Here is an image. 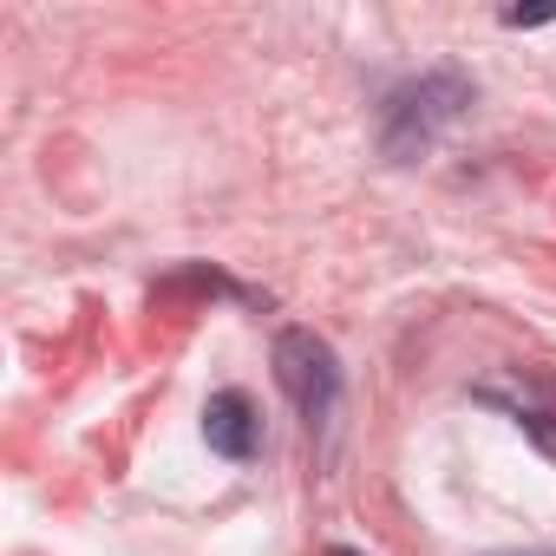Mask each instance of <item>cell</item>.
<instances>
[{
  "instance_id": "obj_1",
  "label": "cell",
  "mask_w": 556,
  "mask_h": 556,
  "mask_svg": "<svg viewBox=\"0 0 556 556\" xmlns=\"http://www.w3.org/2000/svg\"><path fill=\"white\" fill-rule=\"evenodd\" d=\"M471 79L465 73H452V66H439V73H419V79H406V86H393L387 92V105H380V151L393 157V164H413V157H426L465 112H471Z\"/></svg>"
},
{
  "instance_id": "obj_2",
  "label": "cell",
  "mask_w": 556,
  "mask_h": 556,
  "mask_svg": "<svg viewBox=\"0 0 556 556\" xmlns=\"http://www.w3.org/2000/svg\"><path fill=\"white\" fill-rule=\"evenodd\" d=\"M275 387L295 400L308 426H328L341 406V361L315 328H282L275 334Z\"/></svg>"
},
{
  "instance_id": "obj_3",
  "label": "cell",
  "mask_w": 556,
  "mask_h": 556,
  "mask_svg": "<svg viewBox=\"0 0 556 556\" xmlns=\"http://www.w3.org/2000/svg\"><path fill=\"white\" fill-rule=\"evenodd\" d=\"M203 445L216 458H229V465H249L262 452V413H255V400L242 387L210 393V406H203Z\"/></svg>"
},
{
  "instance_id": "obj_4",
  "label": "cell",
  "mask_w": 556,
  "mask_h": 556,
  "mask_svg": "<svg viewBox=\"0 0 556 556\" xmlns=\"http://www.w3.org/2000/svg\"><path fill=\"white\" fill-rule=\"evenodd\" d=\"M504 556H556V549H504Z\"/></svg>"
},
{
  "instance_id": "obj_5",
  "label": "cell",
  "mask_w": 556,
  "mask_h": 556,
  "mask_svg": "<svg viewBox=\"0 0 556 556\" xmlns=\"http://www.w3.org/2000/svg\"><path fill=\"white\" fill-rule=\"evenodd\" d=\"M328 556H361V549H348V543H334V549H328Z\"/></svg>"
}]
</instances>
